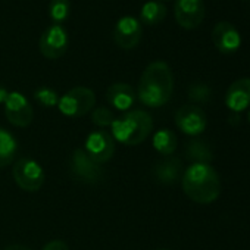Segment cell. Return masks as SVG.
<instances>
[{"mask_svg": "<svg viewBox=\"0 0 250 250\" xmlns=\"http://www.w3.org/2000/svg\"><path fill=\"white\" fill-rule=\"evenodd\" d=\"M165 17H167L165 5H162L161 2H155V0H150V2H146L142 8L140 22L146 25H158L165 20Z\"/></svg>", "mask_w": 250, "mask_h": 250, "instance_id": "cell-20", "label": "cell"}, {"mask_svg": "<svg viewBox=\"0 0 250 250\" xmlns=\"http://www.w3.org/2000/svg\"><path fill=\"white\" fill-rule=\"evenodd\" d=\"M69 169L72 177L83 184H97L103 180V169L88 158L84 149H75L72 152Z\"/></svg>", "mask_w": 250, "mask_h": 250, "instance_id": "cell-7", "label": "cell"}, {"mask_svg": "<svg viewBox=\"0 0 250 250\" xmlns=\"http://www.w3.org/2000/svg\"><path fill=\"white\" fill-rule=\"evenodd\" d=\"M42 250H69L68 244L62 240H52L49 241Z\"/></svg>", "mask_w": 250, "mask_h": 250, "instance_id": "cell-25", "label": "cell"}, {"mask_svg": "<svg viewBox=\"0 0 250 250\" xmlns=\"http://www.w3.org/2000/svg\"><path fill=\"white\" fill-rule=\"evenodd\" d=\"M110 128V134L115 142H119L124 146H139L150 136L153 130V119L149 112L134 109L115 118Z\"/></svg>", "mask_w": 250, "mask_h": 250, "instance_id": "cell-3", "label": "cell"}, {"mask_svg": "<svg viewBox=\"0 0 250 250\" xmlns=\"http://www.w3.org/2000/svg\"><path fill=\"white\" fill-rule=\"evenodd\" d=\"M40 52L47 59H59L68 49V34L62 25H50L40 37Z\"/></svg>", "mask_w": 250, "mask_h": 250, "instance_id": "cell-10", "label": "cell"}, {"mask_svg": "<svg viewBox=\"0 0 250 250\" xmlns=\"http://www.w3.org/2000/svg\"><path fill=\"white\" fill-rule=\"evenodd\" d=\"M96 96L87 87H74L66 91L58 103L59 110L69 118H80L94 109Z\"/></svg>", "mask_w": 250, "mask_h": 250, "instance_id": "cell-4", "label": "cell"}, {"mask_svg": "<svg viewBox=\"0 0 250 250\" xmlns=\"http://www.w3.org/2000/svg\"><path fill=\"white\" fill-rule=\"evenodd\" d=\"M181 186L186 196L199 205H210L221 194L219 175L209 164H191L181 177Z\"/></svg>", "mask_w": 250, "mask_h": 250, "instance_id": "cell-2", "label": "cell"}, {"mask_svg": "<svg viewBox=\"0 0 250 250\" xmlns=\"http://www.w3.org/2000/svg\"><path fill=\"white\" fill-rule=\"evenodd\" d=\"M178 140L174 131H171L169 128H162L159 131L155 133L153 136V147L155 150L162 155V156H172L175 149H177Z\"/></svg>", "mask_w": 250, "mask_h": 250, "instance_id": "cell-19", "label": "cell"}, {"mask_svg": "<svg viewBox=\"0 0 250 250\" xmlns=\"http://www.w3.org/2000/svg\"><path fill=\"white\" fill-rule=\"evenodd\" d=\"M247 122L250 124V110H249V113H247Z\"/></svg>", "mask_w": 250, "mask_h": 250, "instance_id": "cell-28", "label": "cell"}, {"mask_svg": "<svg viewBox=\"0 0 250 250\" xmlns=\"http://www.w3.org/2000/svg\"><path fill=\"white\" fill-rule=\"evenodd\" d=\"M174 93V74L164 61L152 62L142 74L137 87L139 100L149 107L167 104Z\"/></svg>", "mask_w": 250, "mask_h": 250, "instance_id": "cell-1", "label": "cell"}, {"mask_svg": "<svg viewBox=\"0 0 250 250\" xmlns=\"http://www.w3.org/2000/svg\"><path fill=\"white\" fill-rule=\"evenodd\" d=\"M18 152L17 139L5 128H0V168H5L14 162Z\"/></svg>", "mask_w": 250, "mask_h": 250, "instance_id": "cell-18", "label": "cell"}, {"mask_svg": "<svg viewBox=\"0 0 250 250\" xmlns=\"http://www.w3.org/2000/svg\"><path fill=\"white\" fill-rule=\"evenodd\" d=\"M12 175L18 187L28 193L39 191L42 186L44 184V178H46L42 165L37 161L30 159V158L18 159L14 164Z\"/></svg>", "mask_w": 250, "mask_h": 250, "instance_id": "cell-5", "label": "cell"}, {"mask_svg": "<svg viewBox=\"0 0 250 250\" xmlns=\"http://www.w3.org/2000/svg\"><path fill=\"white\" fill-rule=\"evenodd\" d=\"M5 250H31V249L27 247V246H24V244H11Z\"/></svg>", "mask_w": 250, "mask_h": 250, "instance_id": "cell-27", "label": "cell"}, {"mask_svg": "<svg viewBox=\"0 0 250 250\" xmlns=\"http://www.w3.org/2000/svg\"><path fill=\"white\" fill-rule=\"evenodd\" d=\"M71 14L69 0H50L49 3V17L56 24L61 25Z\"/></svg>", "mask_w": 250, "mask_h": 250, "instance_id": "cell-21", "label": "cell"}, {"mask_svg": "<svg viewBox=\"0 0 250 250\" xmlns=\"http://www.w3.org/2000/svg\"><path fill=\"white\" fill-rule=\"evenodd\" d=\"M158 250H169V249H158Z\"/></svg>", "mask_w": 250, "mask_h": 250, "instance_id": "cell-29", "label": "cell"}, {"mask_svg": "<svg viewBox=\"0 0 250 250\" xmlns=\"http://www.w3.org/2000/svg\"><path fill=\"white\" fill-rule=\"evenodd\" d=\"M175 21L186 30L197 28L205 18L203 0H175Z\"/></svg>", "mask_w": 250, "mask_h": 250, "instance_id": "cell-12", "label": "cell"}, {"mask_svg": "<svg viewBox=\"0 0 250 250\" xmlns=\"http://www.w3.org/2000/svg\"><path fill=\"white\" fill-rule=\"evenodd\" d=\"M186 158L191 161V164H209L213 159L212 147L205 140H190L186 145Z\"/></svg>", "mask_w": 250, "mask_h": 250, "instance_id": "cell-17", "label": "cell"}, {"mask_svg": "<svg viewBox=\"0 0 250 250\" xmlns=\"http://www.w3.org/2000/svg\"><path fill=\"white\" fill-rule=\"evenodd\" d=\"M142 37H143L142 22L134 17L121 18L113 28V40L124 50H131L137 47Z\"/></svg>", "mask_w": 250, "mask_h": 250, "instance_id": "cell-11", "label": "cell"}, {"mask_svg": "<svg viewBox=\"0 0 250 250\" xmlns=\"http://www.w3.org/2000/svg\"><path fill=\"white\" fill-rule=\"evenodd\" d=\"M115 149H116V142L113 136L104 130H97L90 133L84 145V152L97 165L110 161L115 155Z\"/></svg>", "mask_w": 250, "mask_h": 250, "instance_id": "cell-6", "label": "cell"}, {"mask_svg": "<svg viewBox=\"0 0 250 250\" xmlns=\"http://www.w3.org/2000/svg\"><path fill=\"white\" fill-rule=\"evenodd\" d=\"M136 91L127 83H115L106 91L107 103L118 110H128L136 102Z\"/></svg>", "mask_w": 250, "mask_h": 250, "instance_id": "cell-16", "label": "cell"}, {"mask_svg": "<svg viewBox=\"0 0 250 250\" xmlns=\"http://www.w3.org/2000/svg\"><path fill=\"white\" fill-rule=\"evenodd\" d=\"M8 94H9V91L6 90V87L3 84H0V103H5Z\"/></svg>", "mask_w": 250, "mask_h": 250, "instance_id": "cell-26", "label": "cell"}, {"mask_svg": "<svg viewBox=\"0 0 250 250\" xmlns=\"http://www.w3.org/2000/svg\"><path fill=\"white\" fill-rule=\"evenodd\" d=\"M225 104L234 113H240L250 107V78H238L228 87Z\"/></svg>", "mask_w": 250, "mask_h": 250, "instance_id": "cell-14", "label": "cell"}, {"mask_svg": "<svg viewBox=\"0 0 250 250\" xmlns=\"http://www.w3.org/2000/svg\"><path fill=\"white\" fill-rule=\"evenodd\" d=\"M212 42L219 53L234 55L241 47V34L231 22L221 21L212 30Z\"/></svg>", "mask_w": 250, "mask_h": 250, "instance_id": "cell-13", "label": "cell"}, {"mask_svg": "<svg viewBox=\"0 0 250 250\" xmlns=\"http://www.w3.org/2000/svg\"><path fill=\"white\" fill-rule=\"evenodd\" d=\"M175 125L187 136L196 137L208 127V116L197 104H184L175 113Z\"/></svg>", "mask_w": 250, "mask_h": 250, "instance_id": "cell-8", "label": "cell"}, {"mask_svg": "<svg viewBox=\"0 0 250 250\" xmlns=\"http://www.w3.org/2000/svg\"><path fill=\"white\" fill-rule=\"evenodd\" d=\"M34 97L44 107H55V106H58L59 99H61L59 94L53 88H49V87H40V88H37L36 93H34Z\"/></svg>", "mask_w": 250, "mask_h": 250, "instance_id": "cell-22", "label": "cell"}, {"mask_svg": "<svg viewBox=\"0 0 250 250\" xmlns=\"http://www.w3.org/2000/svg\"><path fill=\"white\" fill-rule=\"evenodd\" d=\"M188 99L196 103H206L212 99V90L206 84H193L188 88Z\"/></svg>", "mask_w": 250, "mask_h": 250, "instance_id": "cell-24", "label": "cell"}, {"mask_svg": "<svg viewBox=\"0 0 250 250\" xmlns=\"http://www.w3.org/2000/svg\"><path fill=\"white\" fill-rule=\"evenodd\" d=\"M115 116L112 113L110 109L104 107V106H99L96 109H93V113H91V122L94 125L100 128H104V127H110L112 122H113Z\"/></svg>", "mask_w": 250, "mask_h": 250, "instance_id": "cell-23", "label": "cell"}, {"mask_svg": "<svg viewBox=\"0 0 250 250\" xmlns=\"http://www.w3.org/2000/svg\"><path fill=\"white\" fill-rule=\"evenodd\" d=\"M5 115L15 127L24 128L33 122L34 110L28 99L20 91H11L5 100Z\"/></svg>", "mask_w": 250, "mask_h": 250, "instance_id": "cell-9", "label": "cell"}, {"mask_svg": "<svg viewBox=\"0 0 250 250\" xmlns=\"http://www.w3.org/2000/svg\"><path fill=\"white\" fill-rule=\"evenodd\" d=\"M153 177L164 186L175 184L183 177L181 159L177 156H167L153 167Z\"/></svg>", "mask_w": 250, "mask_h": 250, "instance_id": "cell-15", "label": "cell"}]
</instances>
